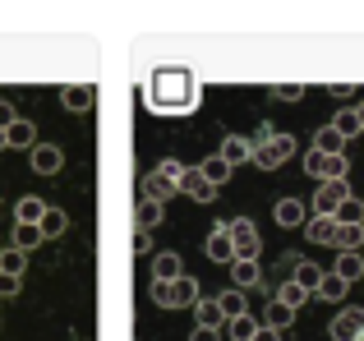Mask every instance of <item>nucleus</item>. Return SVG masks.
<instances>
[{"mask_svg":"<svg viewBox=\"0 0 364 341\" xmlns=\"http://www.w3.org/2000/svg\"><path fill=\"white\" fill-rule=\"evenodd\" d=\"M143 92H148V107L161 111V116L194 111V102H198V83L185 65H161V70H152L148 83H143Z\"/></svg>","mask_w":364,"mask_h":341,"instance_id":"obj_1","label":"nucleus"},{"mask_svg":"<svg viewBox=\"0 0 364 341\" xmlns=\"http://www.w3.org/2000/svg\"><path fill=\"white\" fill-rule=\"evenodd\" d=\"M291 157H295V139L291 134H282V129H272V125H258L254 144H249V162L258 170H277V166L291 162Z\"/></svg>","mask_w":364,"mask_h":341,"instance_id":"obj_2","label":"nucleus"},{"mask_svg":"<svg viewBox=\"0 0 364 341\" xmlns=\"http://www.w3.org/2000/svg\"><path fill=\"white\" fill-rule=\"evenodd\" d=\"M226 235H231V249L235 259H258V249H263V235H258V226L249 222V217H231V222H222Z\"/></svg>","mask_w":364,"mask_h":341,"instance_id":"obj_3","label":"nucleus"},{"mask_svg":"<svg viewBox=\"0 0 364 341\" xmlns=\"http://www.w3.org/2000/svg\"><path fill=\"white\" fill-rule=\"evenodd\" d=\"M350 198V189H346V180H323L318 189H314V198L304 207H309V217H337V207Z\"/></svg>","mask_w":364,"mask_h":341,"instance_id":"obj_4","label":"nucleus"},{"mask_svg":"<svg viewBox=\"0 0 364 341\" xmlns=\"http://www.w3.org/2000/svg\"><path fill=\"white\" fill-rule=\"evenodd\" d=\"M304 170H309L314 180H346V157H337V153H318V148H309L304 153Z\"/></svg>","mask_w":364,"mask_h":341,"instance_id":"obj_5","label":"nucleus"},{"mask_svg":"<svg viewBox=\"0 0 364 341\" xmlns=\"http://www.w3.org/2000/svg\"><path fill=\"white\" fill-rule=\"evenodd\" d=\"M176 194L194 198V203H213V198H217V189L208 185L203 175H198V166H185V170H180V180H176Z\"/></svg>","mask_w":364,"mask_h":341,"instance_id":"obj_6","label":"nucleus"},{"mask_svg":"<svg viewBox=\"0 0 364 341\" xmlns=\"http://www.w3.org/2000/svg\"><path fill=\"white\" fill-rule=\"evenodd\" d=\"M328 337L332 341H364V314H360V309H341V314L332 318Z\"/></svg>","mask_w":364,"mask_h":341,"instance_id":"obj_7","label":"nucleus"},{"mask_svg":"<svg viewBox=\"0 0 364 341\" xmlns=\"http://www.w3.org/2000/svg\"><path fill=\"white\" fill-rule=\"evenodd\" d=\"M28 162H33L37 175H55V170L65 166V153L55 144H33V148H28Z\"/></svg>","mask_w":364,"mask_h":341,"instance_id":"obj_8","label":"nucleus"},{"mask_svg":"<svg viewBox=\"0 0 364 341\" xmlns=\"http://www.w3.org/2000/svg\"><path fill=\"white\" fill-rule=\"evenodd\" d=\"M304 217H309L304 198H277V203H272V222L282 226V231H291V226H304Z\"/></svg>","mask_w":364,"mask_h":341,"instance_id":"obj_9","label":"nucleus"},{"mask_svg":"<svg viewBox=\"0 0 364 341\" xmlns=\"http://www.w3.org/2000/svg\"><path fill=\"white\" fill-rule=\"evenodd\" d=\"M143 198H152V203H171V198H176V180H171L166 170L152 166L148 175H143Z\"/></svg>","mask_w":364,"mask_h":341,"instance_id":"obj_10","label":"nucleus"},{"mask_svg":"<svg viewBox=\"0 0 364 341\" xmlns=\"http://www.w3.org/2000/svg\"><path fill=\"white\" fill-rule=\"evenodd\" d=\"M60 107H65V111H79V116H83V111L97 107V88H92V83H74V88L60 92Z\"/></svg>","mask_w":364,"mask_h":341,"instance_id":"obj_11","label":"nucleus"},{"mask_svg":"<svg viewBox=\"0 0 364 341\" xmlns=\"http://www.w3.org/2000/svg\"><path fill=\"white\" fill-rule=\"evenodd\" d=\"M360 244H364V222H337L332 249H341V254H360Z\"/></svg>","mask_w":364,"mask_h":341,"instance_id":"obj_12","label":"nucleus"},{"mask_svg":"<svg viewBox=\"0 0 364 341\" xmlns=\"http://www.w3.org/2000/svg\"><path fill=\"white\" fill-rule=\"evenodd\" d=\"M203 254L213 263H235V249H231V235H226V226H213V235L203 240Z\"/></svg>","mask_w":364,"mask_h":341,"instance_id":"obj_13","label":"nucleus"},{"mask_svg":"<svg viewBox=\"0 0 364 341\" xmlns=\"http://www.w3.org/2000/svg\"><path fill=\"white\" fill-rule=\"evenodd\" d=\"M42 212H46V198H37V194H23L14 203V222L18 226H37V222H42Z\"/></svg>","mask_w":364,"mask_h":341,"instance_id":"obj_14","label":"nucleus"},{"mask_svg":"<svg viewBox=\"0 0 364 341\" xmlns=\"http://www.w3.org/2000/svg\"><path fill=\"white\" fill-rule=\"evenodd\" d=\"M176 277H185V259L180 254H157L152 259V281H176Z\"/></svg>","mask_w":364,"mask_h":341,"instance_id":"obj_15","label":"nucleus"},{"mask_svg":"<svg viewBox=\"0 0 364 341\" xmlns=\"http://www.w3.org/2000/svg\"><path fill=\"white\" fill-rule=\"evenodd\" d=\"M258 277H263V268H258V259H235L231 263V281H235V291H254L258 286Z\"/></svg>","mask_w":364,"mask_h":341,"instance_id":"obj_16","label":"nucleus"},{"mask_svg":"<svg viewBox=\"0 0 364 341\" xmlns=\"http://www.w3.org/2000/svg\"><path fill=\"white\" fill-rule=\"evenodd\" d=\"M304 235H309L314 244H332V235H337V217H304Z\"/></svg>","mask_w":364,"mask_h":341,"instance_id":"obj_17","label":"nucleus"},{"mask_svg":"<svg viewBox=\"0 0 364 341\" xmlns=\"http://www.w3.org/2000/svg\"><path fill=\"white\" fill-rule=\"evenodd\" d=\"M217 157H222V162L235 170L240 162H249V139H240V134H226V139H222V153H217Z\"/></svg>","mask_w":364,"mask_h":341,"instance_id":"obj_18","label":"nucleus"},{"mask_svg":"<svg viewBox=\"0 0 364 341\" xmlns=\"http://www.w3.org/2000/svg\"><path fill=\"white\" fill-rule=\"evenodd\" d=\"M37 231H42V240H55V235H65V231H70V217H65L60 207H51V203H46V212H42V222H37Z\"/></svg>","mask_w":364,"mask_h":341,"instance_id":"obj_19","label":"nucleus"},{"mask_svg":"<svg viewBox=\"0 0 364 341\" xmlns=\"http://www.w3.org/2000/svg\"><path fill=\"white\" fill-rule=\"evenodd\" d=\"M37 144V125L33 120H14V125L5 129V148H33Z\"/></svg>","mask_w":364,"mask_h":341,"instance_id":"obj_20","label":"nucleus"},{"mask_svg":"<svg viewBox=\"0 0 364 341\" xmlns=\"http://www.w3.org/2000/svg\"><path fill=\"white\" fill-rule=\"evenodd\" d=\"M28 268V254L14 249V244H0V277H23Z\"/></svg>","mask_w":364,"mask_h":341,"instance_id":"obj_21","label":"nucleus"},{"mask_svg":"<svg viewBox=\"0 0 364 341\" xmlns=\"http://www.w3.org/2000/svg\"><path fill=\"white\" fill-rule=\"evenodd\" d=\"M189 309H194L198 328H213V332H217V328L226 323V318H222V309H217V300H203V296H198V300H194V305H189Z\"/></svg>","mask_w":364,"mask_h":341,"instance_id":"obj_22","label":"nucleus"},{"mask_svg":"<svg viewBox=\"0 0 364 341\" xmlns=\"http://www.w3.org/2000/svg\"><path fill=\"white\" fill-rule=\"evenodd\" d=\"M332 277H341L346 286H350V281H360L364 277V254H341L337 268H332Z\"/></svg>","mask_w":364,"mask_h":341,"instance_id":"obj_23","label":"nucleus"},{"mask_svg":"<svg viewBox=\"0 0 364 341\" xmlns=\"http://www.w3.org/2000/svg\"><path fill=\"white\" fill-rule=\"evenodd\" d=\"M291 281L304 291V296H314V291H318V281H323V268H318V263H309V259H304L300 268H295V277H291Z\"/></svg>","mask_w":364,"mask_h":341,"instance_id":"obj_24","label":"nucleus"},{"mask_svg":"<svg viewBox=\"0 0 364 341\" xmlns=\"http://www.w3.org/2000/svg\"><path fill=\"white\" fill-rule=\"evenodd\" d=\"M346 281H341V277H332V272H323V281H318V291H314V296H318V300H328V305H341V300H346Z\"/></svg>","mask_w":364,"mask_h":341,"instance_id":"obj_25","label":"nucleus"},{"mask_svg":"<svg viewBox=\"0 0 364 341\" xmlns=\"http://www.w3.org/2000/svg\"><path fill=\"white\" fill-rule=\"evenodd\" d=\"M161 217H166V203H152V198H143V203H139V231H157V226H161Z\"/></svg>","mask_w":364,"mask_h":341,"instance_id":"obj_26","label":"nucleus"},{"mask_svg":"<svg viewBox=\"0 0 364 341\" xmlns=\"http://www.w3.org/2000/svg\"><path fill=\"white\" fill-rule=\"evenodd\" d=\"M198 175H203V180H208V185H213V189H222L226 180H231V166H226L222 157H208V162L198 166Z\"/></svg>","mask_w":364,"mask_h":341,"instance_id":"obj_27","label":"nucleus"},{"mask_svg":"<svg viewBox=\"0 0 364 341\" xmlns=\"http://www.w3.org/2000/svg\"><path fill=\"white\" fill-rule=\"evenodd\" d=\"M217 309H222V318H235V314H249V305H245V291H222L217 296Z\"/></svg>","mask_w":364,"mask_h":341,"instance_id":"obj_28","label":"nucleus"},{"mask_svg":"<svg viewBox=\"0 0 364 341\" xmlns=\"http://www.w3.org/2000/svg\"><path fill=\"white\" fill-rule=\"evenodd\" d=\"M304 300H309V296H304V291H300V286H295V281H291V277H286V281H282V286H277V305H282V309H291V314H295V309H300V305H304Z\"/></svg>","mask_w":364,"mask_h":341,"instance_id":"obj_29","label":"nucleus"},{"mask_svg":"<svg viewBox=\"0 0 364 341\" xmlns=\"http://www.w3.org/2000/svg\"><path fill=\"white\" fill-rule=\"evenodd\" d=\"M328 129H337L341 139H355V134H360V120H355V111H350V107H341L337 116L328 120Z\"/></svg>","mask_w":364,"mask_h":341,"instance_id":"obj_30","label":"nucleus"},{"mask_svg":"<svg viewBox=\"0 0 364 341\" xmlns=\"http://www.w3.org/2000/svg\"><path fill=\"white\" fill-rule=\"evenodd\" d=\"M291 323H295V314H291V309H282V305L272 300V305L263 309V323H258V328H272V332H282V328H291Z\"/></svg>","mask_w":364,"mask_h":341,"instance_id":"obj_31","label":"nucleus"},{"mask_svg":"<svg viewBox=\"0 0 364 341\" xmlns=\"http://www.w3.org/2000/svg\"><path fill=\"white\" fill-rule=\"evenodd\" d=\"M171 291H176V309H189L198 300V281L194 277H176V281H171Z\"/></svg>","mask_w":364,"mask_h":341,"instance_id":"obj_32","label":"nucleus"},{"mask_svg":"<svg viewBox=\"0 0 364 341\" xmlns=\"http://www.w3.org/2000/svg\"><path fill=\"white\" fill-rule=\"evenodd\" d=\"M9 240H14V249H37V244H42V231H37V226H18L14 222V235H9Z\"/></svg>","mask_w":364,"mask_h":341,"instance_id":"obj_33","label":"nucleus"},{"mask_svg":"<svg viewBox=\"0 0 364 341\" xmlns=\"http://www.w3.org/2000/svg\"><path fill=\"white\" fill-rule=\"evenodd\" d=\"M314 148H318V153H337V157H341L346 139H341L337 129H318V134H314Z\"/></svg>","mask_w":364,"mask_h":341,"instance_id":"obj_34","label":"nucleus"},{"mask_svg":"<svg viewBox=\"0 0 364 341\" xmlns=\"http://www.w3.org/2000/svg\"><path fill=\"white\" fill-rule=\"evenodd\" d=\"M148 300L157 309H176V291H171V281H152V286H148Z\"/></svg>","mask_w":364,"mask_h":341,"instance_id":"obj_35","label":"nucleus"},{"mask_svg":"<svg viewBox=\"0 0 364 341\" xmlns=\"http://www.w3.org/2000/svg\"><path fill=\"white\" fill-rule=\"evenodd\" d=\"M231 323V341H249L258 332V318H249V314H235V318H226Z\"/></svg>","mask_w":364,"mask_h":341,"instance_id":"obj_36","label":"nucleus"},{"mask_svg":"<svg viewBox=\"0 0 364 341\" xmlns=\"http://www.w3.org/2000/svg\"><path fill=\"white\" fill-rule=\"evenodd\" d=\"M267 92H272L277 102H300L304 97V83H272Z\"/></svg>","mask_w":364,"mask_h":341,"instance_id":"obj_37","label":"nucleus"},{"mask_svg":"<svg viewBox=\"0 0 364 341\" xmlns=\"http://www.w3.org/2000/svg\"><path fill=\"white\" fill-rule=\"evenodd\" d=\"M300 263H304L300 254H282V259H277V277H282V281L295 277V268H300Z\"/></svg>","mask_w":364,"mask_h":341,"instance_id":"obj_38","label":"nucleus"},{"mask_svg":"<svg viewBox=\"0 0 364 341\" xmlns=\"http://www.w3.org/2000/svg\"><path fill=\"white\" fill-rule=\"evenodd\" d=\"M337 222H364V207L355 203V198H346V203L337 207Z\"/></svg>","mask_w":364,"mask_h":341,"instance_id":"obj_39","label":"nucleus"},{"mask_svg":"<svg viewBox=\"0 0 364 341\" xmlns=\"http://www.w3.org/2000/svg\"><path fill=\"white\" fill-rule=\"evenodd\" d=\"M23 291V277H0V300H14Z\"/></svg>","mask_w":364,"mask_h":341,"instance_id":"obj_40","label":"nucleus"},{"mask_svg":"<svg viewBox=\"0 0 364 341\" xmlns=\"http://www.w3.org/2000/svg\"><path fill=\"white\" fill-rule=\"evenodd\" d=\"M134 254H152V235L148 231H134Z\"/></svg>","mask_w":364,"mask_h":341,"instance_id":"obj_41","label":"nucleus"},{"mask_svg":"<svg viewBox=\"0 0 364 341\" xmlns=\"http://www.w3.org/2000/svg\"><path fill=\"white\" fill-rule=\"evenodd\" d=\"M14 120H18V111L9 107V102H0V129H9V125H14Z\"/></svg>","mask_w":364,"mask_h":341,"instance_id":"obj_42","label":"nucleus"},{"mask_svg":"<svg viewBox=\"0 0 364 341\" xmlns=\"http://www.w3.org/2000/svg\"><path fill=\"white\" fill-rule=\"evenodd\" d=\"M189 341H222V332H213V328H194Z\"/></svg>","mask_w":364,"mask_h":341,"instance_id":"obj_43","label":"nucleus"},{"mask_svg":"<svg viewBox=\"0 0 364 341\" xmlns=\"http://www.w3.org/2000/svg\"><path fill=\"white\" fill-rule=\"evenodd\" d=\"M157 170H166V175H171V180H180V170H185V166H180V162H176V157H166V162H157Z\"/></svg>","mask_w":364,"mask_h":341,"instance_id":"obj_44","label":"nucleus"},{"mask_svg":"<svg viewBox=\"0 0 364 341\" xmlns=\"http://www.w3.org/2000/svg\"><path fill=\"white\" fill-rule=\"evenodd\" d=\"M249 341H282V332H272V328H258V332L249 337Z\"/></svg>","mask_w":364,"mask_h":341,"instance_id":"obj_45","label":"nucleus"},{"mask_svg":"<svg viewBox=\"0 0 364 341\" xmlns=\"http://www.w3.org/2000/svg\"><path fill=\"white\" fill-rule=\"evenodd\" d=\"M355 120H360V134H364V102H360V111H355Z\"/></svg>","mask_w":364,"mask_h":341,"instance_id":"obj_46","label":"nucleus"},{"mask_svg":"<svg viewBox=\"0 0 364 341\" xmlns=\"http://www.w3.org/2000/svg\"><path fill=\"white\" fill-rule=\"evenodd\" d=\"M0 148H5V129H0Z\"/></svg>","mask_w":364,"mask_h":341,"instance_id":"obj_47","label":"nucleus"}]
</instances>
